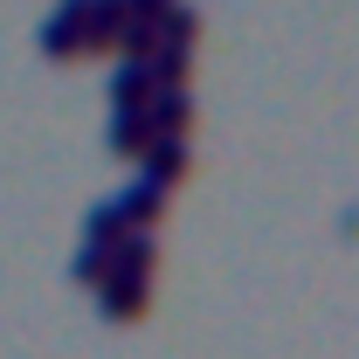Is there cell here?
I'll list each match as a JSON object with an SVG mask.
<instances>
[{
	"label": "cell",
	"mask_w": 359,
	"mask_h": 359,
	"mask_svg": "<svg viewBox=\"0 0 359 359\" xmlns=\"http://www.w3.org/2000/svg\"><path fill=\"white\" fill-rule=\"evenodd\" d=\"M111 145H118V152H145V145H152V118H118V132H111Z\"/></svg>",
	"instance_id": "6da1fadb"
}]
</instances>
